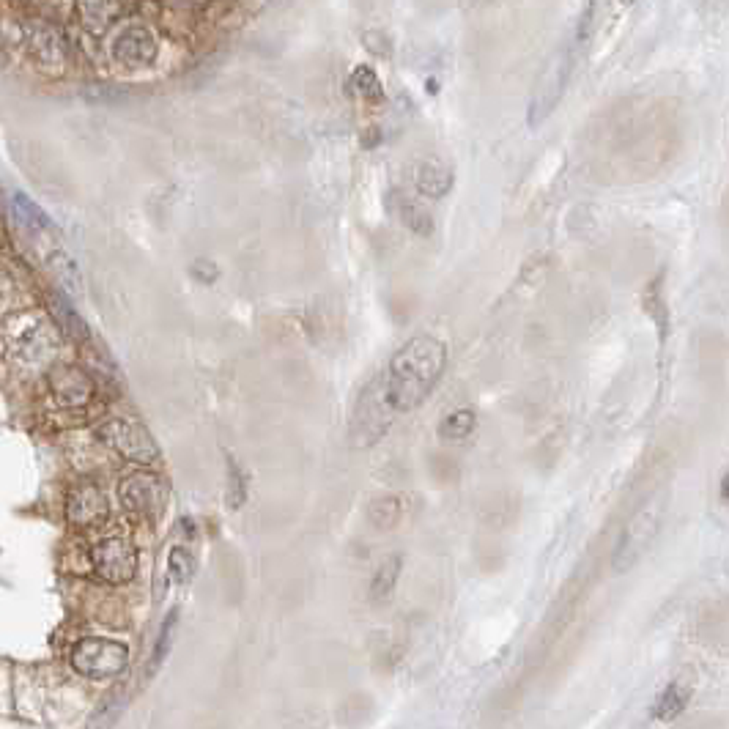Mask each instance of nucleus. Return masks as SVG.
Masks as SVG:
<instances>
[{
	"mask_svg": "<svg viewBox=\"0 0 729 729\" xmlns=\"http://www.w3.org/2000/svg\"><path fill=\"white\" fill-rule=\"evenodd\" d=\"M444 365L447 346L434 335H417L395 351L387 370L370 381L357 401L351 417L354 444H376L398 414L417 409L434 390L436 381L442 379Z\"/></svg>",
	"mask_w": 729,
	"mask_h": 729,
	"instance_id": "obj_1",
	"label": "nucleus"
},
{
	"mask_svg": "<svg viewBox=\"0 0 729 729\" xmlns=\"http://www.w3.org/2000/svg\"><path fill=\"white\" fill-rule=\"evenodd\" d=\"M129 664V650L121 642L102 639V636H88L77 642L72 650V666L83 677L91 680H107V677L121 675Z\"/></svg>",
	"mask_w": 729,
	"mask_h": 729,
	"instance_id": "obj_2",
	"label": "nucleus"
},
{
	"mask_svg": "<svg viewBox=\"0 0 729 729\" xmlns=\"http://www.w3.org/2000/svg\"><path fill=\"white\" fill-rule=\"evenodd\" d=\"M99 442H105L113 453H118L135 464H154L159 458V447L146 428L129 420H105L96 428Z\"/></svg>",
	"mask_w": 729,
	"mask_h": 729,
	"instance_id": "obj_3",
	"label": "nucleus"
},
{
	"mask_svg": "<svg viewBox=\"0 0 729 729\" xmlns=\"http://www.w3.org/2000/svg\"><path fill=\"white\" fill-rule=\"evenodd\" d=\"M94 573L107 584H127L138 573V549L127 538H107L91 551Z\"/></svg>",
	"mask_w": 729,
	"mask_h": 729,
	"instance_id": "obj_4",
	"label": "nucleus"
},
{
	"mask_svg": "<svg viewBox=\"0 0 729 729\" xmlns=\"http://www.w3.org/2000/svg\"><path fill=\"white\" fill-rule=\"evenodd\" d=\"M571 69L573 50H560V53L554 55L549 69L540 74V83L535 85V94H532V102H529V124L532 127L543 124V118L557 107L562 91H565V83L571 77Z\"/></svg>",
	"mask_w": 729,
	"mask_h": 729,
	"instance_id": "obj_5",
	"label": "nucleus"
},
{
	"mask_svg": "<svg viewBox=\"0 0 729 729\" xmlns=\"http://www.w3.org/2000/svg\"><path fill=\"white\" fill-rule=\"evenodd\" d=\"M658 524H661V516H658V508H647L642 510L639 516L628 524V529L623 532V538L617 543L614 549V573H625L634 568L636 562L642 560V554L650 549V543L658 535Z\"/></svg>",
	"mask_w": 729,
	"mask_h": 729,
	"instance_id": "obj_6",
	"label": "nucleus"
},
{
	"mask_svg": "<svg viewBox=\"0 0 729 729\" xmlns=\"http://www.w3.org/2000/svg\"><path fill=\"white\" fill-rule=\"evenodd\" d=\"M118 499L129 513L146 518H159V513L168 505V494H165L162 480L157 475H148V472L124 477L121 486H118Z\"/></svg>",
	"mask_w": 729,
	"mask_h": 729,
	"instance_id": "obj_7",
	"label": "nucleus"
},
{
	"mask_svg": "<svg viewBox=\"0 0 729 729\" xmlns=\"http://www.w3.org/2000/svg\"><path fill=\"white\" fill-rule=\"evenodd\" d=\"M113 58L127 69H146L157 61V39L143 25H129L113 39Z\"/></svg>",
	"mask_w": 729,
	"mask_h": 729,
	"instance_id": "obj_8",
	"label": "nucleus"
},
{
	"mask_svg": "<svg viewBox=\"0 0 729 729\" xmlns=\"http://www.w3.org/2000/svg\"><path fill=\"white\" fill-rule=\"evenodd\" d=\"M107 497L94 483H80L66 497V518L77 527H96L107 518Z\"/></svg>",
	"mask_w": 729,
	"mask_h": 729,
	"instance_id": "obj_9",
	"label": "nucleus"
},
{
	"mask_svg": "<svg viewBox=\"0 0 729 729\" xmlns=\"http://www.w3.org/2000/svg\"><path fill=\"white\" fill-rule=\"evenodd\" d=\"M50 390H53L55 401L66 406V409H80L85 403L91 401L94 395V381L91 376H85L80 368H55L50 373Z\"/></svg>",
	"mask_w": 729,
	"mask_h": 729,
	"instance_id": "obj_10",
	"label": "nucleus"
},
{
	"mask_svg": "<svg viewBox=\"0 0 729 729\" xmlns=\"http://www.w3.org/2000/svg\"><path fill=\"white\" fill-rule=\"evenodd\" d=\"M631 0H587L582 11V20H579V44L592 42L601 28H606L609 22L620 17V11L628 9Z\"/></svg>",
	"mask_w": 729,
	"mask_h": 729,
	"instance_id": "obj_11",
	"label": "nucleus"
},
{
	"mask_svg": "<svg viewBox=\"0 0 729 729\" xmlns=\"http://www.w3.org/2000/svg\"><path fill=\"white\" fill-rule=\"evenodd\" d=\"M414 187L423 192L425 198H444L453 187V170L436 159H425L414 170Z\"/></svg>",
	"mask_w": 729,
	"mask_h": 729,
	"instance_id": "obj_12",
	"label": "nucleus"
},
{
	"mask_svg": "<svg viewBox=\"0 0 729 729\" xmlns=\"http://www.w3.org/2000/svg\"><path fill=\"white\" fill-rule=\"evenodd\" d=\"M124 3L121 0H77V20L88 31H105L107 25L121 17Z\"/></svg>",
	"mask_w": 729,
	"mask_h": 729,
	"instance_id": "obj_13",
	"label": "nucleus"
},
{
	"mask_svg": "<svg viewBox=\"0 0 729 729\" xmlns=\"http://www.w3.org/2000/svg\"><path fill=\"white\" fill-rule=\"evenodd\" d=\"M688 702H691V688L683 686V683H672V686H666L661 691V697H658L656 708V719L666 721V719H677L683 710L688 708Z\"/></svg>",
	"mask_w": 729,
	"mask_h": 729,
	"instance_id": "obj_14",
	"label": "nucleus"
},
{
	"mask_svg": "<svg viewBox=\"0 0 729 729\" xmlns=\"http://www.w3.org/2000/svg\"><path fill=\"white\" fill-rule=\"evenodd\" d=\"M401 568L403 562L398 554H392L390 560L381 562L379 571L373 576V582H370V601H384V598L395 590V582H398V576H401Z\"/></svg>",
	"mask_w": 729,
	"mask_h": 729,
	"instance_id": "obj_15",
	"label": "nucleus"
},
{
	"mask_svg": "<svg viewBox=\"0 0 729 729\" xmlns=\"http://www.w3.org/2000/svg\"><path fill=\"white\" fill-rule=\"evenodd\" d=\"M645 310L647 316L653 318V324L658 327V335H661V343L669 335V307H666L664 296H661V277H656L645 291Z\"/></svg>",
	"mask_w": 729,
	"mask_h": 729,
	"instance_id": "obj_16",
	"label": "nucleus"
},
{
	"mask_svg": "<svg viewBox=\"0 0 729 729\" xmlns=\"http://www.w3.org/2000/svg\"><path fill=\"white\" fill-rule=\"evenodd\" d=\"M477 425V414L472 409H458V412L447 414L442 420V439L447 442H461L466 436H472Z\"/></svg>",
	"mask_w": 729,
	"mask_h": 729,
	"instance_id": "obj_17",
	"label": "nucleus"
},
{
	"mask_svg": "<svg viewBox=\"0 0 729 729\" xmlns=\"http://www.w3.org/2000/svg\"><path fill=\"white\" fill-rule=\"evenodd\" d=\"M395 212L401 214V220L406 228H412L414 233H420V236H428V233L434 231V220H431V214L420 209L417 203L409 201V198H401L398 206H395Z\"/></svg>",
	"mask_w": 729,
	"mask_h": 729,
	"instance_id": "obj_18",
	"label": "nucleus"
},
{
	"mask_svg": "<svg viewBox=\"0 0 729 729\" xmlns=\"http://www.w3.org/2000/svg\"><path fill=\"white\" fill-rule=\"evenodd\" d=\"M168 576L170 582L187 584L195 576V557L184 546H173L168 554Z\"/></svg>",
	"mask_w": 729,
	"mask_h": 729,
	"instance_id": "obj_19",
	"label": "nucleus"
},
{
	"mask_svg": "<svg viewBox=\"0 0 729 729\" xmlns=\"http://www.w3.org/2000/svg\"><path fill=\"white\" fill-rule=\"evenodd\" d=\"M370 524L379 529H390L398 518H401V499L398 497H384L376 499L370 505Z\"/></svg>",
	"mask_w": 729,
	"mask_h": 729,
	"instance_id": "obj_20",
	"label": "nucleus"
},
{
	"mask_svg": "<svg viewBox=\"0 0 729 729\" xmlns=\"http://www.w3.org/2000/svg\"><path fill=\"white\" fill-rule=\"evenodd\" d=\"M351 85H354V91L362 96V99H370V102H379L384 91H381V83L376 72L370 69V66H357L354 74H351Z\"/></svg>",
	"mask_w": 729,
	"mask_h": 729,
	"instance_id": "obj_21",
	"label": "nucleus"
},
{
	"mask_svg": "<svg viewBox=\"0 0 729 729\" xmlns=\"http://www.w3.org/2000/svg\"><path fill=\"white\" fill-rule=\"evenodd\" d=\"M247 486H250L247 475H244L239 464L228 455V505L233 510H239L247 502Z\"/></svg>",
	"mask_w": 729,
	"mask_h": 729,
	"instance_id": "obj_22",
	"label": "nucleus"
},
{
	"mask_svg": "<svg viewBox=\"0 0 729 729\" xmlns=\"http://www.w3.org/2000/svg\"><path fill=\"white\" fill-rule=\"evenodd\" d=\"M53 313L58 316V321L64 324V329L69 332V338H88V329H85L83 318L74 313V307L69 305V302L61 299V294H55Z\"/></svg>",
	"mask_w": 729,
	"mask_h": 729,
	"instance_id": "obj_23",
	"label": "nucleus"
},
{
	"mask_svg": "<svg viewBox=\"0 0 729 729\" xmlns=\"http://www.w3.org/2000/svg\"><path fill=\"white\" fill-rule=\"evenodd\" d=\"M176 623H179V609H173L168 614V620L162 623V631H159V639H157V647H154V656H151V672L157 669L165 656L170 653V642H173V634H176Z\"/></svg>",
	"mask_w": 729,
	"mask_h": 729,
	"instance_id": "obj_24",
	"label": "nucleus"
},
{
	"mask_svg": "<svg viewBox=\"0 0 729 729\" xmlns=\"http://www.w3.org/2000/svg\"><path fill=\"white\" fill-rule=\"evenodd\" d=\"M14 212H17V217H20L25 225H33V228H47V225H50V220L44 217L42 209H39L31 198L20 195V192L14 195Z\"/></svg>",
	"mask_w": 729,
	"mask_h": 729,
	"instance_id": "obj_25",
	"label": "nucleus"
},
{
	"mask_svg": "<svg viewBox=\"0 0 729 729\" xmlns=\"http://www.w3.org/2000/svg\"><path fill=\"white\" fill-rule=\"evenodd\" d=\"M192 275H195V280H201V283H214L220 277V269L209 264V261H195L192 264Z\"/></svg>",
	"mask_w": 729,
	"mask_h": 729,
	"instance_id": "obj_26",
	"label": "nucleus"
},
{
	"mask_svg": "<svg viewBox=\"0 0 729 729\" xmlns=\"http://www.w3.org/2000/svg\"><path fill=\"white\" fill-rule=\"evenodd\" d=\"M721 497H724V499L729 497V477H724V480H721Z\"/></svg>",
	"mask_w": 729,
	"mask_h": 729,
	"instance_id": "obj_27",
	"label": "nucleus"
}]
</instances>
